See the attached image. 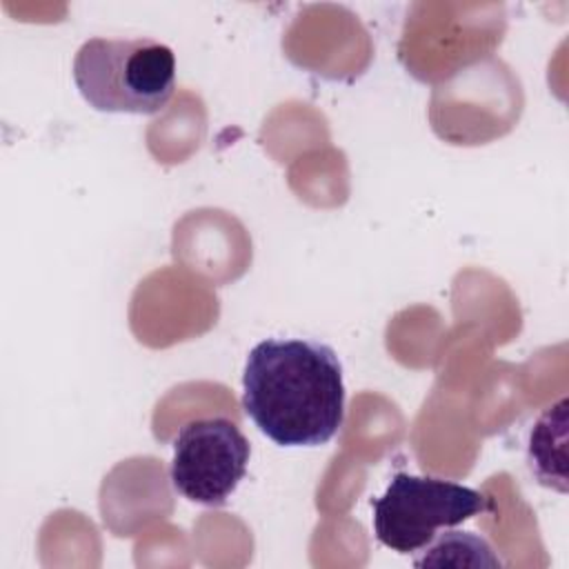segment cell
<instances>
[{
	"mask_svg": "<svg viewBox=\"0 0 569 569\" xmlns=\"http://www.w3.org/2000/svg\"><path fill=\"white\" fill-rule=\"evenodd\" d=\"M422 553L413 558V567H469V569H500L502 560L491 545L471 531H447L433 538Z\"/></svg>",
	"mask_w": 569,
	"mask_h": 569,
	"instance_id": "obj_5",
	"label": "cell"
},
{
	"mask_svg": "<svg viewBox=\"0 0 569 569\" xmlns=\"http://www.w3.org/2000/svg\"><path fill=\"white\" fill-rule=\"evenodd\" d=\"M242 409L280 447H318L345 422L336 351L318 340L267 338L244 362Z\"/></svg>",
	"mask_w": 569,
	"mask_h": 569,
	"instance_id": "obj_1",
	"label": "cell"
},
{
	"mask_svg": "<svg viewBox=\"0 0 569 569\" xmlns=\"http://www.w3.org/2000/svg\"><path fill=\"white\" fill-rule=\"evenodd\" d=\"M487 509H491L487 498L471 487L400 471L371 502V520L378 542L396 553H416L436 538L438 529L456 527Z\"/></svg>",
	"mask_w": 569,
	"mask_h": 569,
	"instance_id": "obj_3",
	"label": "cell"
},
{
	"mask_svg": "<svg viewBox=\"0 0 569 569\" xmlns=\"http://www.w3.org/2000/svg\"><path fill=\"white\" fill-rule=\"evenodd\" d=\"M73 82L96 111L151 116L173 96L176 58L151 38H91L76 53Z\"/></svg>",
	"mask_w": 569,
	"mask_h": 569,
	"instance_id": "obj_2",
	"label": "cell"
},
{
	"mask_svg": "<svg viewBox=\"0 0 569 569\" xmlns=\"http://www.w3.org/2000/svg\"><path fill=\"white\" fill-rule=\"evenodd\" d=\"M251 447L229 418H196L173 438L169 478L191 502L220 507L247 473Z\"/></svg>",
	"mask_w": 569,
	"mask_h": 569,
	"instance_id": "obj_4",
	"label": "cell"
}]
</instances>
